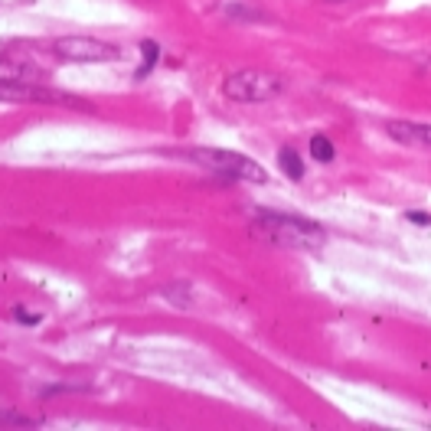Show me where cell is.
I'll return each mask as SVG.
<instances>
[{
    "mask_svg": "<svg viewBox=\"0 0 431 431\" xmlns=\"http://www.w3.org/2000/svg\"><path fill=\"white\" fill-rule=\"evenodd\" d=\"M252 226L258 236H265L271 246H281V248H304V252H314V248H321L323 242H327V232H323L317 222L304 219V216H291V212L255 209Z\"/></svg>",
    "mask_w": 431,
    "mask_h": 431,
    "instance_id": "6da1fadb",
    "label": "cell"
},
{
    "mask_svg": "<svg viewBox=\"0 0 431 431\" xmlns=\"http://www.w3.org/2000/svg\"><path fill=\"white\" fill-rule=\"evenodd\" d=\"M186 161H196L200 167L222 173L229 180H246V183H265L268 173L262 170V163H255L252 157L236 151H219V147H200V151H186Z\"/></svg>",
    "mask_w": 431,
    "mask_h": 431,
    "instance_id": "7a4b0ae2",
    "label": "cell"
},
{
    "mask_svg": "<svg viewBox=\"0 0 431 431\" xmlns=\"http://www.w3.org/2000/svg\"><path fill=\"white\" fill-rule=\"evenodd\" d=\"M281 88H285V82L275 72H262V69H239V72L226 76V82H222L226 98L242 102V105L271 102L275 95H281Z\"/></svg>",
    "mask_w": 431,
    "mask_h": 431,
    "instance_id": "3957f363",
    "label": "cell"
},
{
    "mask_svg": "<svg viewBox=\"0 0 431 431\" xmlns=\"http://www.w3.org/2000/svg\"><path fill=\"white\" fill-rule=\"evenodd\" d=\"M52 52L69 62H108L118 59V46H111L95 36H59L52 40Z\"/></svg>",
    "mask_w": 431,
    "mask_h": 431,
    "instance_id": "277c9868",
    "label": "cell"
},
{
    "mask_svg": "<svg viewBox=\"0 0 431 431\" xmlns=\"http://www.w3.org/2000/svg\"><path fill=\"white\" fill-rule=\"evenodd\" d=\"M386 134L392 141L406 144V147H428L431 151V125H418V121H386Z\"/></svg>",
    "mask_w": 431,
    "mask_h": 431,
    "instance_id": "5b68a950",
    "label": "cell"
},
{
    "mask_svg": "<svg viewBox=\"0 0 431 431\" xmlns=\"http://www.w3.org/2000/svg\"><path fill=\"white\" fill-rule=\"evenodd\" d=\"M36 79H40V72L33 62L0 56V88H23V85H36Z\"/></svg>",
    "mask_w": 431,
    "mask_h": 431,
    "instance_id": "8992f818",
    "label": "cell"
},
{
    "mask_svg": "<svg viewBox=\"0 0 431 431\" xmlns=\"http://www.w3.org/2000/svg\"><path fill=\"white\" fill-rule=\"evenodd\" d=\"M278 167L285 170V177H291V180L304 177V163H301V157H297L294 147H281V151H278Z\"/></svg>",
    "mask_w": 431,
    "mask_h": 431,
    "instance_id": "52a82bcc",
    "label": "cell"
},
{
    "mask_svg": "<svg viewBox=\"0 0 431 431\" xmlns=\"http://www.w3.org/2000/svg\"><path fill=\"white\" fill-rule=\"evenodd\" d=\"M311 157L314 161H321V163H330L333 157H337V151H333V141L323 134H314L311 137Z\"/></svg>",
    "mask_w": 431,
    "mask_h": 431,
    "instance_id": "ba28073f",
    "label": "cell"
},
{
    "mask_svg": "<svg viewBox=\"0 0 431 431\" xmlns=\"http://www.w3.org/2000/svg\"><path fill=\"white\" fill-rule=\"evenodd\" d=\"M141 52H144V62H141V72H137V76H147V72L157 66V59H161V50H157L154 40H141Z\"/></svg>",
    "mask_w": 431,
    "mask_h": 431,
    "instance_id": "9c48e42d",
    "label": "cell"
},
{
    "mask_svg": "<svg viewBox=\"0 0 431 431\" xmlns=\"http://www.w3.org/2000/svg\"><path fill=\"white\" fill-rule=\"evenodd\" d=\"M0 425H36V418H26V415H10V412H0Z\"/></svg>",
    "mask_w": 431,
    "mask_h": 431,
    "instance_id": "30bf717a",
    "label": "cell"
},
{
    "mask_svg": "<svg viewBox=\"0 0 431 431\" xmlns=\"http://www.w3.org/2000/svg\"><path fill=\"white\" fill-rule=\"evenodd\" d=\"M13 317H17L20 323H40V314H30V311H23V307H17Z\"/></svg>",
    "mask_w": 431,
    "mask_h": 431,
    "instance_id": "8fae6325",
    "label": "cell"
},
{
    "mask_svg": "<svg viewBox=\"0 0 431 431\" xmlns=\"http://www.w3.org/2000/svg\"><path fill=\"white\" fill-rule=\"evenodd\" d=\"M408 219H412L415 226H431V216H428V212H408Z\"/></svg>",
    "mask_w": 431,
    "mask_h": 431,
    "instance_id": "7c38bea8",
    "label": "cell"
},
{
    "mask_svg": "<svg viewBox=\"0 0 431 431\" xmlns=\"http://www.w3.org/2000/svg\"><path fill=\"white\" fill-rule=\"evenodd\" d=\"M327 4H347V0H327Z\"/></svg>",
    "mask_w": 431,
    "mask_h": 431,
    "instance_id": "4fadbf2b",
    "label": "cell"
}]
</instances>
